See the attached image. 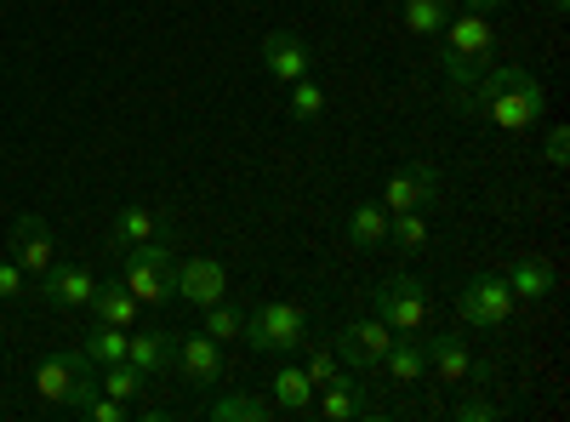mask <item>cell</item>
<instances>
[{
    "label": "cell",
    "instance_id": "5b68a950",
    "mask_svg": "<svg viewBox=\"0 0 570 422\" xmlns=\"http://www.w3.org/2000/svg\"><path fill=\"white\" fill-rule=\"evenodd\" d=\"M513 292H508V279L502 274H480V279H468V286L456 292V314L462 325H473V332H497V325L513 320Z\"/></svg>",
    "mask_w": 570,
    "mask_h": 422
},
{
    "label": "cell",
    "instance_id": "cb8c5ba5",
    "mask_svg": "<svg viewBox=\"0 0 570 422\" xmlns=\"http://www.w3.org/2000/svg\"><path fill=\"white\" fill-rule=\"evenodd\" d=\"M274 405L279 411H308L314 405V383L303 377V365H279L274 371Z\"/></svg>",
    "mask_w": 570,
    "mask_h": 422
},
{
    "label": "cell",
    "instance_id": "e0dca14e",
    "mask_svg": "<svg viewBox=\"0 0 570 422\" xmlns=\"http://www.w3.org/2000/svg\"><path fill=\"white\" fill-rule=\"evenodd\" d=\"M320 394V416L325 422H348V416H360L365 411V389H360V371H337V377H331V383H320L314 389Z\"/></svg>",
    "mask_w": 570,
    "mask_h": 422
},
{
    "label": "cell",
    "instance_id": "7a4b0ae2",
    "mask_svg": "<svg viewBox=\"0 0 570 422\" xmlns=\"http://www.w3.org/2000/svg\"><path fill=\"white\" fill-rule=\"evenodd\" d=\"M445 35V80H451V91H462V86H473L485 69H491V52H497V35H491V23H485V12H451V23L440 29Z\"/></svg>",
    "mask_w": 570,
    "mask_h": 422
},
{
    "label": "cell",
    "instance_id": "7c38bea8",
    "mask_svg": "<svg viewBox=\"0 0 570 422\" xmlns=\"http://www.w3.org/2000/svg\"><path fill=\"white\" fill-rule=\"evenodd\" d=\"M171 292H177L183 303L206 308V303L228 297V274H223V263H217V257H183V263L171 268Z\"/></svg>",
    "mask_w": 570,
    "mask_h": 422
},
{
    "label": "cell",
    "instance_id": "4fadbf2b",
    "mask_svg": "<svg viewBox=\"0 0 570 422\" xmlns=\"http://www.w3.org/2000/svg\"><path fill=\"white\" fill-rule=\"evenodd\" d=\"M35 286H40V297L52 308H86L91 292H98V279H91V268H80V263H52Z\"/></svg>",
    "mask_w": 570,
    "mask_h": 422
},
{
    "label": "cell",
    "instance_id": "52a82bcc",
    "mask_svg": "<svg viewBox=\"0 0 570 422\" xmlns=\"http://www.w3.org/2000/svg\"><path fill=\"white\" fill-rule=\"evenodd\" d=\"M434 200H440V166L434 160H405L383 189V212H428Z\"/></svg>",
    "mask_w": 570,
    "mask_h": 422
},
{
    "label": "cell",
    "instance_id": "8992f818",
    "mask_svg": "<svg viewBox=\"0 0 570 422\" xmlns=\"http://www.w3.org/2000/svg\"><path fill=\"white\" fill-rule=\"evenodd\" d=\"M171 252L160 246V241H149V246H126V268H120V279H126V292L137 297V303H166L171 297Z\"/></svg>",
    "mask_w": 570,
    "mask_h": 422
},
{
    "label": "cell",
    "instance_id": "277c9868",
    "mask_svg": "<svg viewBox=\"0 0 570 422\" xmlns=\"http://www.w3.org/2000/svg\"><path fill=\"white\" fill-rule=\"evenodd\" d=\"M371 297H376V320H383L394 337H416V332H428V314H434V303H428V286H422L416 274H394V279H383V286H376Z\"/></svg>",
    "mask_w": 570,
    "mask_h": 422
},
{
    "label": "cell",
    "instance_id": "2e32d148",
    "mask_svg": "<svg viewBox=\"0 0 570 422\" xmlns=\"http://www.w3.org/2000/svg\"><path fill=\"white\" fill-rule=\"evenodd\" d=\"M171 354H177V343H171V332H160V325L126 332V360L142 371V377H166V371H171Z\"/></svg>",
    "mask_w": 570,
    "mask_h": 422
},
{
    "label": "cell",
    "instance_id": "f1b7e54d",
    "mask_svg": "<svg viewBox=\"0 0 570 422\" xmlns=\"http://www.w3.org/2000/svg\"><path fill=\"white\" fill-rule=\"evenodd\" d=\"M240 325H246V314H240V308H228V297L206 303V337L228 343V337H240Z\"/></svg>",
    "mask_w": 570,
    "mask_h": 422
},
{
    "label": "cell",
    "instance_id": "603a6c76",
    "mask_svg": "<svg viewBox=\"0 0 570 422\" xmlns=\"http://www.w3.org/2000/svg\"><path fill=\"white\" fill-rule=\"evenodd\" d=\"M80 354H86L91 365H109V360H126V325H104V320H91V332H86Z\"/></svg>",
    "mask_w": 570,
    "mask_h": 422
},
{
    "label": "cell",
    "instance_id": "ffe728a7",
    "mask_svg": "<svg viewBox=\"0 0 570 422\" xmlns=\"http://www.w3.org/2000/svg\"><path fill=\"white\" fill-rule=\"evenodd\" d=\"M502 279H508V292H513V297L542 303V297L553 292V263H548V257H519Z\"/></svg>",
    "mask_w": 570,
    "mask_h": 422
},
{
    "label": "cell",
    "instance_id": "f546056e",
    "mask_svg": "<svg viewBox=\"0 0 570 422\" xmlns=\"http://www.w3.org/2000/svg\"><path fill=\"white\" fill-rule=\"evenodd\" d=\"M320 115H325V91H320L308 75H303V80H292V120H303V126H308V120H320Z\"/></svg>",
    "mask_w": 570,
    "mask_h": 422
},
{
    "label": "cell",
    "instance_id": "4316f807",
    "mask_svg": "<svg viewBox=\"0 0 570 422\" xmlns=\"http://www.w3.org/2000/svg\"><path fill=\"white\" fill-rule=\"evenodd\" d=\"M268 416V400L257 394H217L212 400V422H263Z\"/></svg>",
    "mask_w": 570,
    "mask_h": 422
},
{
    "label": "cell",
    "instance_id": "9c48e42d",
    "mask_svg": "<svg viewBox=\"0 0 570 422\" xmlns=\"http://www.w3.org/2000/svg\"><path fill=\"white\" fill-rule=\"evenodd\" d=\"M7 246H12V263H18V268H23L29 279H40L46 268L58 263V241H52V223H46V217H35V212H23V217L12 223Z\"/></svg>",
    "mask_w": 570,
    "mask_h": 422
},
{
    "label": "cell",
    "instance_id": "8d00e7d4",
    "mask_svg": "<svg viewBox=\"0 0 570 422\" xmlns=\"http://www.w3.org/2000/svg\"><path fill=\"white\" fill-rule=\"evenodd\" d=\"M542 7H548V12H564V7H570V0H542Z\"/></svg>",
    "mask_w": 570,
    "mask_h": 422
},
{
    "label": "cell",
    "instance_id": "5bb4252c",
    "mask_svg": "<svg viewBox=\"0 0 570 422\" xmlns=\"http://www.w3.org/2000/svg\"><path fill=\"white\" fill-rule=\"evenodd\" d=\"M422 354H428V365H434L445 383H468V377L491 383V365H480V360H473L462 337H428V343H422Z\"/></svg>",
    "mask_w": 570,
    "mask_h": 422
},
{
    "label": "cell",
    "instance_id": "484cf974",
    "mask_svg": "<svg viewBox=\"0 0 570 422\" xmlns=\"http://www.w3.org/2000/svg\"><path fill=\"white\" fill-rule=\"evenodd\" d=\"M98 389H104L109 400H126V405H131V400L142 394V371H137L131 360H109L104 377H98Z\"/></svg>",
    "mask_w": 570,
    "mask_h": 422
},
{
    "label": "cell",
    "instance_id": "3957f363",
    "mask_svg": "<svg viewBox=\"0 0 570 422\" xmlns=\"http://www.w3.org/2000/svg\"><path fill=\"white\" fill-rule=\"evenodd\" d=\"M240 337L252 354H297L308 343V308L292 303V297H274V303H257L240 325Z\"/></svg>",
    "mask_w": 570,
    "mask_h": 422
},
{
    "label": "cell",
    "instance_id": "d590c367",
    "mask_svg": "<svg viewBox=\"0 0 570 422\" xmlns=\"http://www.w3.org/2000/svg\"><path fill=\"white\" fill-rule=\"evenodd\" d=\"M497 7H502V0H468V12H485V18H491Z\"/></svg>",
    "mask_w": 570,
    "mask_h": 422
},
{
    "label": "cell",
    "instance_id": "1f68e13d",
    "mask_svg": "<svg viewBox=\"0 0 570 422\" xmlns=\"http://www.w3.org/2000/svg\"><path fill=\"white\" fill-rule=\"evenodd\" d=\"M80 416H91V422H126V416H131V405H126V400H109V394L98 389V394H91V400L80 405Z\"/></svg>",
    "mask_w": 570,
    "mask_h": 422
},
{
    "label": "cell",
    "instance_id": "83f0119b",
    "mask_svg": "<svg viewBox=\"0 0 570 422\" xmlns=\"http://www.w3.org/2000/svg\"><path fill=\"white\" fill-rule=\"evenodd\" d=\"M389 241H400V252H422L428 246V217L422 212H389Z\"/></svg>",
    "mask_w": 570,
    "mask_h": 422
},
{
    "label": "cell",
    "instance_id": "ac0fdd59",
    "mask_svg": "<svg viewBox=\"0 0 570 422\" xmlns=\"http://www.w3.org/2000/svg\"><path fill=\"white\" fill-rule=\"evenodd\" d=\"M160 234H166L160 212H149V206H126V212L115 217V228H109V241H115V252H126V246H149V241H160Z\"/></svg>",
    "mask_w": 570,
    "mask_h": 422
},
{
    "label": "cell",
    "instance_id": "e575fe53",
    "mask_svg": "<svg viewBox=\"0 0 570 422\" xmlns=\"http://www.w3.org/2000/svg\"><path fill=\"white\" fill-rule=\"evenodd\" d=\"M548 160H553V166H564V160H570V131H564V126H553V131H548Z\"/></svg>",
    "mask_w": 570,
    "mask_h": 422
},
{
    "label": "cell",
    "instance_id": "d4e9b609",
    "mask_svg": "<svg viewBox=\"0 0 570 422\" xmlns=\"http://www.w3.org/2000/svg\"><path fill=\"white\" fill-rule=\"evenodd\" d=\"M451 0H405V29L411 35H440L451 23Z\"/></svg>",
    "mask_w": 570,
    "mask_h": 422
},
{
    "label": "cell",
    "instance_id": "7402d4cb",
    "mask_svg": "<svg viewBox=\"0 0 570 422\" xmlns=\"http://www.w3.org/2000/svg\"><path fill=\"white\" fill-rule=\"evenodd\" d=\"M383 365H389V377H394V383H422L428 354H422V343H416V337H394V343H389V354H383Z\"/></svg>",
    "mask_w": 570,
    "mask_h": 422
},
{
    "label": "cell",
    "instance_id": "8fae6325",
    "mask_svg": "<svg viewBox=\"0 0 570 422\" xmlns=\"http://www.w3.org/2000/svg\"><path fill=\"white\" fill-rule=\"evenodd\" d=\"M177 371H183V383L188 389H217L223 383V343L217 337H206V332H188V337H177Z\"/></svg>",
    "mask_w": 570,
    "mask_h": 422
},
{
    "label": "cell",
    "instance_id": "9a60e30c",
    "mask_svg": "<svg viewBox=\"0 0 570 422\" xmlns=\"http://www.w3.org/2000/svg\"><path fill=\"white\" fill-rule=\"evenodd\" d=\"M308 46H303V35H292V29H274V35H263V69L274 75V80H303L308 75Z\"/></svg>",
    "mask_w": 570,
    "mask_h": 422
},
{
    "label": "cell",
    "instance_id": "44dd1931",
    "mask_svg": "<svg viewBox=\"0 0 570 422\" xmlns=\"http://www.w3.org/2000/svg\"><path fill=\"white\" fill-rule=\"evenodd\" d=\"M348 241H354L360 252L389 246V212H383V206H354V212H348Z\"/></svg>",
    "mask_w": 570,
    "mask_h": 422
},
{
    "label": "cell",
    "instance_id": "4dcf8cb0",
    "mask_svg": "<svg viewBox=\"0 0 570 422\" xmlns=\"http://www.w3.org/2000/svg\"><path fill=\"white\" fill-rule=\"evenodd\" d=\"M343 371V360H337V349H308V360H303V377L320 389V383H331Z\"/></svg>",
    "mask_w": 570,
    "mask_h": 422
},
{
    "label": "cell",
    "instance_id": "30bf717a",
    "mask_svg": "<svg viewBox=\"0 0 570 422\" xmlns=\"http://www.w3.org/2000/svg\"><path fill=\"white\" fill-rule=\"evenodd\" d=\"M91 377V360L80 354V349H63V354H46L40 365H35V394L46 400V405H63L80 383Z\"/></svg>",
    "mask_w": 570,
    "mask_h": 422
},
{
    "label": "cell",
    "instance_id": "d6a6232c",
    "mask_svg": "<svg viewBox=\"0 0 570 422\" xmlns=\"http://www.w3.org/2000/svg\"><path fill=\"white\" fill-rule=\"evenodd\" d=\"M29 292V274L7 257V263H0V303H12V297H23Z\"/></svg>",
    "mask_w": 570,
    "mask_h": 422
},
{
    "label": "cell",
    "instance_id": "6da1fadb",
    "mask_svg": "<svg viewBox=\"0 0 570 422\" xmlns=\"http://www.w3.org/2000/svg\"><path fill=\"white\" fill-rule=\"evenodd\" d=\"M542 104H548V98H542V80H537L531 69H519V63H497V69H485L473 86L456 91V109L491 120L497 131H525V126H537Z\"/></svg>",
    "mask_w": 570,
    "mask_h": 422
},
{
    "label": "cell",
    "instance_id": "ba28073f",
    "mask_svg": "<svg viewBox=\"0 0 570 422\" xmlns=\"http://www.w3.org/2000/svg\"><path fill=\"white\" fill-rule=\"evenodd\" d=\"M389 343H394V332H389V325L376 320V314H371V320H348L343 332H337V360H343L348 371H360V377H365V371L383 365Z\"/></svg>",
    "mask_w": 570,
    "mask_h": 422
},
{
    "label": "cell",
    "instance_id": "836d02e7",
    "mask_svg": "<svg viewBox=\"0 0 570 422\" xmlns=\"http://www.w3.org/2000/svg\"><path fill=\"white\" fill-rule=\"evenodd\" d=\"M456 422H502V405L497 400H462L456 405Z\"/></svg>",
    "mask_w": 570,
    "mask_h": 422
},
{
    "label": "cell",
    "instance_id": "d6986e66",
    "mask_svg": "<svg viewBox=\"0 0 570 422\" xmlns=\"http://www.w3.org/2000/svg\"><path fill=\"white\" fill-rule=\"evenodd\" d=\"M91 320H104V325H126V332H131V325H137V297L126 292V279H109V286H98V292H91Z\"/></svg>",
    "mask_w": 570,
    "mask_h": 422
}]
</instances>
